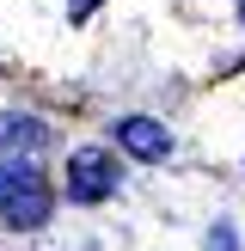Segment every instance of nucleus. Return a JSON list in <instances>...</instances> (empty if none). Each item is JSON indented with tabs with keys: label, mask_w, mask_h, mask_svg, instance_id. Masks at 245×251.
I'll list each match as a JSON object with an SVG mask.
<instances>
[{
	"label": "nucleus",
	"mask_w": 245,
	"mask_h": 251,
	"mask_svg": "<svg viewBox=\"0 0 245 251\" xmlns=\"http://www.w3.org/2000/svg\"><path fill=\"white\" fill-rule=\"evenodd\" d=\"M49 208H55V196H49V178L31 166V159H6L0 166V221L6 227H43Z\"/></svg>",
	"instance_id": "nucleus-1"
},
{
	"label": "nucleus",
	"mask_w": 245,
	"mask_h": 251,
	"mask_svg": "<svg viewBox=\"0 0 245 251\" xmlns=\"http://www.w3.org/2000/svg\"><path fill=\"white\" fill-rule=\"evenodd\" d=\"M110 190H117V159L104 147H80L68 159V196L74 202H104Z\"/></svg>",
	"instance_id": "nucleus-2"
},
{
	"label": "nucleus",
	"mask_w": 245,
	"mask_h": 251,
	"mask_svg": "<svg viewBox=\"0 0 245 251\" xmlns=\"http://www.w3.org/2000/svg\"><path fill=\"white\" fill-rule=\"evenodd\" d=\"M117 141L129 147L135 159H166V153H172L166 123H153V117H129V123H117Z\"/></svg>",
	"instance_id": "nucleus-3"
},
{
	"label": "nucleus",
	"mask_w": 245,
	"mask_h": 251,
	"mask_svg": "<svg viewBox=\"0 0 245 251\" xmlns=\"http://www.w3.org/2000/svg\"><path fill=\"white\" fill-rule=\"evenodd\" d=\"M37 141H43V123H31V117H0V153H6V159L31 153Z\"/></svg>",
	"instance_id": "nucleus-4"
},
{
	"label": "nucleus",
	"mask_w": 245,
	"mask_h": 251,
	"mask_svg": "<svg viewBox=\"0 0 245 251\" xmlns=\"http://www.w3.org/2000/svg\"><path fill=\"white\" fill-rule=\"evenodd\" d=\"M92 6H98V0H68V19L80 25V19H86V12H92Z\"/></svg>",
	"instance_id": "nucleus-5"
},
{
	"label": "nucleus",
	"mask_w": 245,
	"mask_h": 251,
	"mask_svg": "<svg viewBox=\"0 0 245 251\" xmlns=\"http://www.w3.org/2000/svg\"><path fill=\"white\" fill-rule=\"evenodd\" d=\"M208 251H233V233H208Z\"/></svg>",
	"instance_id": "nucleus-6"
},
{
	"label": "nucleus",
	"mask_w": 245,
	"mask_h": 251,
	"mask_svg": "<svg viewBox=\"0 0 245 251\" xmlns=\"http://www.w3.org/2000/svg\"><path fill=\"white\" fill-rule=\"evenodd\" d=\"M239 12H245V0H239Z\"/></svg>",
	"instance_id": "nucleus-7"
}]
</instances>
